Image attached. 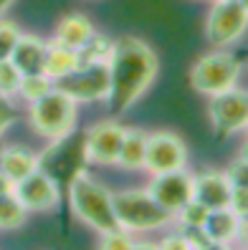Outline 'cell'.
<instances>
[{
    "instance_id": "2",
    "label": "cell",
    "mask_w": 248,
    "mask_h": 250,
    "mask_svg": "<svg viewBox=\"0 0 248 250\" xmlns=\"http://www.w3.org/2000/svg\"><path fill=\"white\" fill-rule=\"evenodd\" d=\"M68 202H71L74 215L81 223L94 228L96 232H109V230L119 228L116 215H114L112 195L96 180H91L89 174H84V172L74 174V180L68 185Z\"/></svg>"
},
{
    "instance_id": "12",
    "label": "cell",
    "mask_w": 248,
    "mask_h": 250,
    "mask_svg": "<svg viewBox=\"0 0 248 250\" xmlns=\"http://www.w3.org/2000/svg\"><path fill=\"white\" fill-rule=\"evenodd\" d=\"M13 192L25 205L28 212H48L58 205V187L51 174L41 167L13 185Z\"/></svg>"
},
{
    "instance_id": "5",
    "label": "cell",
    "mask_w": 248,
    "mask_h": 250,
    "mask_svg": "<svg viewBox=\"0 0 248 250\" xmlns=\"http://www.w3.org/2000/svg\"><path fill=\"white\" fill-rule=\"evenodd\" d=\"M241 79V58L225 48L200 56L190 68V86L198 94L215 96L233 86H238Z\"/></svg>"
},
{
    "instance_id": "9",
    "label": "cell",
    "mask_w": 248,
    "mask_h": 250,
    "mask_svg": "<svg viewBox=\"0 0 248 250\" xmlns=\"http://www.w3.org/2000/svg\"><path fill=\"white\" fill-rule=\"evenodd\" d=\"M187 146L172 131H155L147 134V149H144V169L150 174H162L185 167Z\"/></svg>"
},
{
    "instance_id": "10",
    "label": "cell",
    "mask_w": 248,
    "mask_h": 250,
    "mask_svg": "<svg viewBox=\"0 0 248 250\" xmlns=\"http://www.w3.org/2000/svg\"><path fill=\"white\" fill-rule=\"evenodd\" d=\"M124 126L116 122H99L84 137V159L91 165H116Z\"/></svg>"
},
{
    "instance_id": "23",
    "label": "cell",
    "mask_w": 248,
    "mask_h": 250,
    "mask_svg": "<svg viewBox=\"0 0 248 250\" xmlns=\"http://www.w3.org/2000/svg\"><path fill=\"white\" fill-rule=\"evenodd\" d=\"M109 48H112V43H109L107 38H101L99 33H94V36L79 48V66L107 61V58H109Z\"/></svg>"
},
{
    "instance_id": "20",
    "label": "cell",
    "mask_w": 248,
    "mask_h": 250,
    "mask_svg": "<svg viewBox=\"0 0 248 250\" xmlns=\"http://www.w3.org/2000/svg\"><path fill=\"white\" fill-rule=\"evenodd\" d=\"M25 205L16 197V192H10L0 197V230H18L25 223Z\"/></svg>"
},
{
    "instance_id": "17",
    "label": "cell",
    "mask_w": 248,
    "mask_h": 250,
    "mask_svg": "<svg viewBox=\"0 0 248 250\" xmlns=\"http://www.w3.org/2000/svg\"><path fill=\"white\" fill-rule=\"evenodd\" d=\"M79 68V51L64 46L61 41L46 43V58H43V73L48 79H53V83L58 79L68 76L71 71Z\"/></svg>"
},
{
    "instance_id": "26",
    "label": "cell",
    "mask_w": 248,
    "mask_h": 250,
    "mask_svg": "<svg viewBox=\"0 0 248 250\" xmlns=\"http://www.w3.org/2000/svg\"><path fill=\"white\" fill-rule=\"evenodd\" d=\"M99 245H101V248H107V250H124V248H135V243L129 240V230H124V228H116V230H109V232H101Z\"/></svg>"
},
{
    "instance_id": "21",
    "label": "cell",
    "mask_w": 248,
    "mask_h": 250,
    "mask_svg": "<svg viewBox=\"0 0 248 250\" xmlns=\"http://www.w3.org/2000/svg\"><path fill=\"white\" fill-rule=\"evenodd\" d=\"M208 208L205 205H200L198 200H190V202H185L182 208L175 212V220L180 223L182 230H195V228H203L205 225V220H208Z\"/></svg>"
},
{
    "instance_id": "30",
    "label": "cell",
    "mask_w": 248,
    "mask_h": 250,
    "mask_svg": "<svg viewBox=\"0 0 248 250\" xmlns=\"http://www.w3.org/2000/svg\"><path fill=\"white\" fill-rule=\"evenodd\" d=\"M159 248H190V240H187V235L180 230V232H175V235H170V238H165V240H159L157 243Z\"/></svg>"
},
{
    "instance_id": "27",
    "label": "cell",
    "mask_w": 248,
    "mask_h": 250,
    "mask_svg": "<svg viewBox=\"0 0 248 250\" xmlns=\"http://www.w3.org/2000/svg\"><path fill=\"white\" fill-rule=\"evenodd\" d=\"M225 177H228L230 187L248 189V159L246 157H238L236 162H230V167L225 169Z\"/></svg>"
},
{
    "instance_id": "13",
    "label": "cell",
    "mask_w": 248,
    "mask_h": 250,
    "mask_svg": "<svg viewBox=\"0 0 248 250\" xmlns=\"http://www.w3.org/2000/svg\"><path fill=\"white\" fill-rule=\"evenodd\" d=\"M230 192L233 187L221 169H205L200 174H193V200L205 205L208 210L228 208L230 205Z\"/></svg>"
},
{
    "instance_id": "31",
    "label": "cell",
    "mask_w": 248,
    "mask_h": 250,
    "mask_svg": "<svg viewBox=\"0 0 248 250\" xmlns=\"http://www.w3.org/2000/svg\"><path fill=\"white\" fill-rule=\"evenodd\" d=\"M10 189H13V182H10V180L5 177L3 172H0V197H3V195H8Z\"/></svg>"
},
{
    "instance_id": "28",
    "label": "cell",
    "mask_w": 248,
    "mask_h": 250,
    "mask_svg": "<svg viewBox=\"0 0 248 250\" xmlns=\"http://www.w3.org/2000/svg\"><path fill=\"white\" fill-rule=\"evenodd\" d=\"M228 208L233 212H238L243 220L248 217V189H241V187H233V192H230V205Z\"/></svg>"
},
{
    "instance_id": "6",
    "label": "cell",
    "mask_w": 248,
    "mask_h": 250,
    "mask_svg": "<svg viewBox=\"0 0 248 250\" xmlns=\"http://www.w3.org/2000/svg\"><path fill=\"white\" fill-rule=\"evenodd\" d=\"M248 31V10L241 0H215L205 18V38L213 48H228Z\"/></svg>"
},
{
    "instance_id": "35",
    "label": "cell",
    "mask_w": 248,
    "mask_h": 250,
    "mask_svg": "<svg viewBox=\"0 0 248 250\" xmlns=\"http://www.w3.org/2000/svg\"><path fill=\"white\" fill-rule=\"evenodd\" d=\"M246 230H248V217H246Z\"/></svg>"
},
{
    "instance_id": "24",
    "label": "cell",
    "mask_w": 248,
    "mask_h": 250,
    "mask_svg": "<svg viewBox=\"0 0 248 250\" xmlns=\"http://www.w3.org/2000/svg\"><path fill=\"white\" fill-rule=\"evenodd\" d=\"M21 79H23V73L13 66L10 58H3V61H0V94H3V96L18 94Z\"/></svg>"
},
{
    "instance_id": "15",
    "label": "cell",
    "mask_w": 248,
    "mask_h": 250,
    "mask_svg": "<svg viewBox=\"0 0 248 250\" xmlns=\"http://www.w3.org/2000/svg\"><path fill=\"white\" fill-rule=\"evenodd\" d=\"M43 58H46V43L36 36H23L18 38L16 48L10 53V61L23 76L28 73H43Z\"/></svg>"
},
{
    "instance_id": "14",
    "label": "cell",
    "mask_w": 248,
    "mask_h": 250,
    "mask_svg": "<svg viewBox=\"0 0 248 250\" xmlns=\"http://www.w3.org/2000/svg\"><path fill=\"white\" fill-rule=\"evenodd\" d=\"M205 235L213 240L215 248L221 245H230L233 240H238L246 235V220L233 212L230 208H218V210H210L208 212V220L203 225Z\"/></svg>"
},
{
    "instance_id": "1",
    "label": "cell",
    "mask_w": 248,
    "mask_h": 250,
    "mask_svg": "<svg viewBox=\"0 0 248 250\" xmlns=\"http://www.w3.org/2000/svg\"><path fill=\"white\" fill-rule=\"evenodd\" d=\"M109 104L114 111H127L152 86L159 61L155 51L139 38H119L109 48Z\"/></svg>"
},
{
    "instance_id": "7",
    "label": "cell",
    "mask_w": 248,
    "mask_h": 250,
    "mask_svg": "<svg viewBox=\"0 0 248 250\" xmlns=\"http://www.w3.org/2000/svg\"><path fill=\"white\" fill-rule=\"evenodd\" d=\"M109 66L107 61L99 63H86L79 66L76 71H71L68 76L56 81V89H61L66 96H71L76 104H91V101L109 99Z\"/></svg>"
},
{
    "instance_id": "33",
    "label": "cell",
    "mask_w": 248,
    "mask_h": 250,
    "mask_svg": "<svg viewBox=\"0 0 248 250\" xmlns=\"http://www.w3.org/2000/svg\"><path fill=\"white\" fill-rule=\"evenodd\" d=\"M241 157H246V159H248V139H246V144H243V149H241Z\"/></svg>"
},
{
    "instance_id": "29",
    "label": "cell",
    "mask_w": 248,
    "mask_h": 250,
    "mask_svg": "<svg viewBox=\"0 0 248 250\" xmlns=\"http://www.w3.org/2000/svg\"><path fill=\"white\" fill-rule=\"evenodd\" d=\"M16 122V109H13V104H10V99L8 96H3L0 94V134Z\"/></svg>"
},
{
    "instance_id": "8",
    "label": "cell",
    "mask_w": 248,
    "mask_h": 250,
    "mask_svg": "<svg viewBox=\"0 0 248 250\" xmlns=\"http://www.w3.org/2000/svg\"><path fill=\"white\" fill-rule=\"evenodd\" d=\"M208 116L215 137H230L241 129H248V91L246 89H233L210 96Z\"/></svg>"
},
{
    "instance_id": "25",
    "label": "cell",
    "mask_w": 248,
    "mask_h": 250,
    "mask_svg": "<svg viewBox=\"0 0 248 250\" xmlns=\"http://www.w3.org/2000/svg\"><path fill=\"white\" fill-rule=\"evenodd\" d=\"M18 38H21L18 28L0 18V61H3V58H10L13 48H16V43H18Z\"/></svg>"
},
{
    "instance_id": "22",
    "label": "cell",
    "mask_w": 248,
    "mask_h": 250,
    "mask_svg": "<svg viewBox=\"0 0 248 250\" xmlns=\"http://www.w3.org/2000/svg\"><path fill=\"white\" fill-rule=\"evenodd\" d=\"M53 86H56L53 79H48L46 73H28V76L21 79L18 94H21L25 101H36V99H41L43 94H48Z\"/></svg>"
},
{
    "instance_id": "3",
    "label": "cell",
    "mask_w": 248,
    "mask_h": 250,
    "mask_svg": "<svg viewBox=\"0 0 248 250\" xmlns=\"http://www.w3.org/2000/svg\"><path fill=\"white\" fill-rule=\"evenodd\" d=\"M112 205H114V215H116L119 228L129 232L162 230L175 220V215L150 195V189H124V192H116L112 195Z\"/></svg>"
},
{
    "instance_id": "16",
    "label": "cell",
    "mask_w": 248,
    "mask_h": 250,
    "mask_svg": "<svg viewBox=\"0 0 248 250\" xmlns=\"http://www.w3.org/2000/svg\"><path fill=\"white\" fill-rule=\"evenodd\" d=\"M38 167H41V159L31 149H25V146H8V149L0 152V172L13 185L28 177L31 172H36Z\"/></svg>"
},
{
    "instance_id": "34",
    "label": "cell",
    "mask_w": 248,
    "mask_h": 250,
    "mask_svg": "<svg viewBox=\"0 0 248 250\" xmlns=\"http://www.w3.org/2000/svg\"><path fill=\"white\" fill-rule=\"evenodd\" d=\"M241 5H243V8L248 10V0H241Z\"/></svg>"
},
{
    "instance_id": "19",
    "label": "cell",
    "mask_w": 248,
    "mask_h": 250,
    "mask_svg": "<svg viewBox=\"0 0 248 250\" xmlns=\"http://www.w3.org/2000/svg\"><path fill=\"white\" fill-rule=\"evenodd\" d=\"M144 149H147V134L142 129H124L116 165L124 169H144Z\"/></svg>"
},
{
    "instance_id": "4",
    "label": "cell",
    "mask_w": 248,
    "mask_h": 250,
    "mask_svg": "<svg viewBox=\"0 0 248 250\" xmlns=\"http://www.w3.org/2000/svg\"><path fill=\"white\" fill-rule=\"evenodd\" d=\"M31 126L36 134L46 139H64L74 131L76 124V101L66 96L61 89H53L43 94L41 99L31 101Z\"/></svg>"
},
{
    "instance_id": "18",
    "label": "cell",
    "mask_w": 248,
    "mask_h": 250,
    "mask_svg": "<svg viewBox=\"0 0 248 250\" xmlns=\"http://www.w3.org/2000/svg\"><path fill=\"white\" fill-rule=\"evenodd\" d=\"M94 33H96V31H94L91 21L84 18V16H79V13H71V16H66L64 21H58V25H56V41H61L64 46L76 48V51H79Z\"/></svg>"
},
{
    "instance_id": "32",
    "label": "cell",
    "mask_w": 248,
    "mask_h": 250,
    "mask_svg": "<svg viewBox=\"0 0 248 250\" xmlns=\"http://www.w3.org/2000/svg\"><path fill=\"white\" fill-rule=\"evenodd\" d=\"M10 3H13V0H0V18H3V13L10 8Z\"/></svg>"
},
{
    "instance_id": "11",
    "label": "cell",
    "mask_w": 248,
    "mask_h": 250,
    "mask_svg": "<svg viewBox=\"0 0 248 250\" xmlns=\"http://www.w3.org/2000/svg\"><path fill=\"white\" fill-rule=\"evenodd\" d=\"M147 189L162 208H167L175 215L185 202L193 200V174L185 167L162 172V174H152V182Z\"/></svg>"
}]
</instances>
